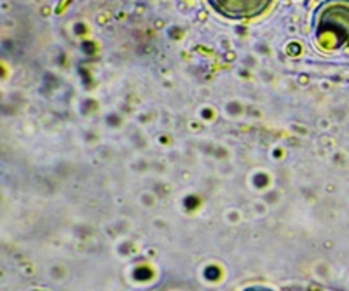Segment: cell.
Here are the masks:
<instances>
[{"label": "cell", "mask_w": 349, "mask_h": 291, "mask_svg": "<svg viewBox=\"0 0 349 291\" xmlns=\"http://www.w3.org/2000/svg\"><path fill=\"white\" fill-rule=\"evenodd\" d=\"M250 291H252V290H250ZM255 291H267V290H255Z\"/></svg>", "instance_id": "3"}, {"label": "cell", "mask_w": 349, "mask_h": 291, "mask_svg": "<svg viewBox=\"0 0 349 291\" xmlns=\"http://www.w3.org/2000/svg\"><path fill=\"white\" fill-rule=\"evenodd\" d=\"M208 2L217 13L231 19L258 16L272 4V0H208Z\"/></svg>", "instance_id": "2"}, {"label": "cell", "mask_w": 349, "mask_h": 291, "mask_svg": "<svg viewBox=\"0 0 349 291\" xmlns=\"http://www.w3.org/2000/svg\"><path fill=\"white\" fill-rule=\"evenodd\" d=\"M314 42L323 52H335L349 44V0H327L314 13Z\"/></svg>", "instance_id": "1"}]
</instances>
